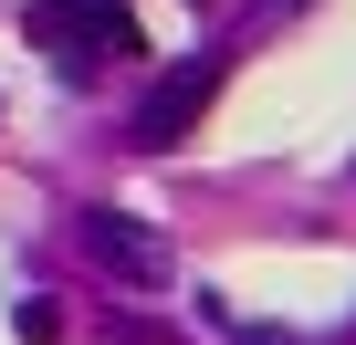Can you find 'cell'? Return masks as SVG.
<instances>
[{"mask_svg":"<svg viewBox=\"0 0 356 345\" xmlns=\"http://www.w3.org/2000/svg\"><path fill=\"white\" fill-rule=\"evenodd\" d=\"M32 42H42V53H74V63H95V53H147L126 0H42V11H32Z\"/></svg>","mask_w":356,"mask_h":345,"instance_id":"obj_1","label":"cell"},{"mask_svg":"<svg viewBox=\"0 0 356 345\" xmlns=\"http://www.w3.org/2000/svg\"><path fill=\"white\" fill-rule=\"evenodd\" d=\"M95 251H105L115 272H136V283H157V241H147L136 220H115V210H105V220H95Z\"/></svg>","mask_w":356,"mask_h":345,"instance_id":"obj_3","label":"cell"},{"mask_svg":"<svg viewBox=\"0 0 356 345\" xmlns=\"http://www.w3.org/2000/svg\"><path fill=\"white\" fill-rule=\"evenodd\" d=\"M210 94H220V63H178V74L147 94V115H136V146H157V157H168L178 136L210 115Z\"/></svg>","mask_w":356,"mask_h":345,"instance_id":"obj_2","label":"cell"}]
</instances>
